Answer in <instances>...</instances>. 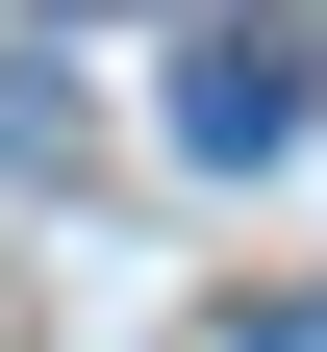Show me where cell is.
I'll return each mask as SVG.
<instances>
[{"instance_id":"obj_1","label":"cell","mask_w":327,"mask_h":352,"mask_svg":"<svg viewBox=\"0 0 327 352\" xmlns=\"http://www.w3.org/2000/svg\"><path fill=\"white\" fill-rule=\"evenodd\" d=\"M176 151H202V176L302 151V51H252V25H226V51H176Z\"/></svg>"},{"instance_id":"obj_2","label":"cell","mask_w":327,"mask_h":352,"mask_svg":"<svg viewBox=\"0 0 327 352\" xmlns=\"http://www.w3.org/2000/svg\"><path fill=\"white\" fill-rule=\"evenodd\" d=\"M252 352H327V277H302V302H252Z\"/></svg>"}]
</instances>
